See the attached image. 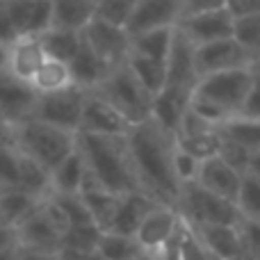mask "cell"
Returning <instances> with one entry per match:
<instances>
[{"label":"cell","mask_w":260,"mask_h":260,"mask_svg":"<svg viewBox=\"0 0 260 260\" xmlns=\"http://www.w3.org/2000/svg\"><path fill=\"white\" fill-rule=\"evenodd\" d=\"M137 189L160 206L176 208L183 185L174 174L176 139L153 119L133 126L126 135Z\"/></svg>","instance_id":"1"},{"label":"cell","mask_w":260,"mask_h":260,"mask_svg":"<svg viewBox=\"0 0 260 260\" xmlns=\"http://www.w3.org/2000/svg\"><path fill=\"white\" fill-rule=\"evenodd\" d=\"M76 151L85 162L87 176L110 194L126 197L139 192L126 137L108 135H78Z\"/></svg>","instance_id":"2"},{"label":"cell","mask_w":260,"mask_h":260,"mask_svg":"<svg viewBox=\"0 0 260 260\" xmlns=\"http://www.w3.org/2000/svg\"><path fill=\"white\" fill-rule=\"evenodd\" d=\"M12 133V139L16 148L32 160L37 167L50 174L64 157H69L76 151V133L55 128L50 123L37 121V119H25L16 126H7Z\"/></svg>","instance_id":"3"},{"label":"cell","mask_w":260,"mask_h":260,"mask_svg":"<svg viewBox=\"0 0 260 260\" xmlns=\"http://www.w3.org/2000/svg\"><path fill=\"white\" fill-rule=\"evenodd\" d=\"M94 94H99L110 108L117 110L130 128L151 119L153 96L139 85L126 64L112 69V73L105 78L99 89H94Z\"/></svg>","instance_id":"4"},{"label":"cell","mask_w":260,"mask_h":260,"mask_svg":"<svg viewBox=\"0 0 260 260\" xmlns=\"http://www.w3.org/2000/svg\"><path fill=\"white\" fill-rule=\"evenodd\" d=\"M21 189L37 199L48 197V174L16 148L7 126L0 128V192Z\"/></svg>","instance_id":"5"},{"label":"cell","mask_w":260,"mask_h":260,"mask_svg":"<svg viewBox=\"0 0 260 260\" xmlns=\"http://www.w3.org/2000/svg\"><path fill=\"white\" fill-rule=\"evenodd\" d=\"M176 212L187 226H210L224 224L235 226L240 221V212L235 203L210 194L208 189L199 187L197 183H189L180 187Z\"/></svg>","instance_id":"6"},{"label":"cell","mask_w":260,"mask_h":260,"mask_svg":"<svg viewBox=\"0 0 260 260\" xmlns=\"http://www.w3.org/2000/svg\"><path fill=\"white\" fill-rule=\"evenodd\" d=\"M64 231H67V221L62 212L46 197L39 208L14 231V238H16V247L23 251L57 253Z\"/></svg>","instance_id":"7"},{"label":"cell","mask_w":260,"mask_h":260,"mask_svg":"<svg viewBox=\"0 0 260 260\" xmlns=\"http://www.w3.org/2000/svg\"><path fill=\"white\" fill-rule=\"evenodd\" d=\"M251 76H253V67L199 78L192 99L210 103L212 108L221 110L226 117H235L240 112V108H242L244 99H247V91L251 87Z\"/></svg>","instance_id":"8"},{"label":"cell","mask_w":260,"mask_h":260,"mask_svg":"<svg viewBox=\"0 0 260 260\" xmlns=\"http://www.w3.org/2000/svg\"><path fill=\"white\" fill-rule=\"evenodd\" d=\"M87 91L78 89V87H69L64 91H55V94H41L35 101V110L32 117L37 121L50 123L55 128L76 133L80 128V117H82V103H85Z\"/></svg>","instance_id":"9"},{"label":"cell","mask_w":260,"mask_h":260,"mask_svg":"<svg viewBox=\"0 0 260 260\" xmlns=\"http://www.w3.org/2000/svg\"><path fill=\"white\" fill-rule=\"evenodd\" d=\"M180 231V217L176 208L169 206H155L146 217L142 219L139 229L135 231V242L139 251L148 256H157L162 249H167Z\"/></svg>","instance_id":"10"},{"label":"cell","mask_w":260,"mask_h":260,"mask_svg":"<svg viewBox=\"0 0 260 260\" xmlns=\"http://www.w3.org/2000/svg\"><path fill=\"white\" fill-rule=\"evenodd\" d=\"M80 37L110 67L126 64V59L130 55V35L126 32V27L105 23L101 18H91L85 30L80 32Z\"/></svg>","instance_id":"11"},{"label":"cell","mask_w":260,"mask_h":260,"mask_svg":"<svg viewBox=\"0 0 260 260\" xmlns=\"http://www.w3.org/2000/svg\"><path fill=\"white\" fill-rule=\"evenodd\" d=\"M176 30H178L194 48H197V46L212 44V41L231 39V32H233V14L229 12V7L192 14V16H185L183 21L176 25Z\"/></svg>","instance_id":"12"},{"label":"cell","mask_w":260,"mask_h":260,"mask_svg":"<svg viewBox=\"0 0 260 260\" xmlns=\"http://www.w3.org/2000/svg\"><path fill=\"white\" fill-rule=\"evenodd\" d=\"M37 94L27 82L14 78L7 69H0V121L16 126L32 117Z\"/></svg>","instance_id":"13"},{"label":"cell","mask_w":260,"mask_h":260,"mask_svg":"<svg viewBox=\"0 0 260 260\" xmlns=\"http://www.w3.org/2000/svg\"><path fill=\"white\" fill-rule=\"evenodd\" d=\"M197 82L199 76L194 67V46L178 30H174V41L167 55V82L162 89H174L194 96Z\"/></svg>","instance_id":"14"},{"label":"cell","mask_w":260,"mask_h":260,"mask_svg":"<svg viewBox=\"0 0 260 260\" xmlns=\"http://www.w3.org/2000/svg\"><path fill=\"white\" fill-rule=\"evenodd\" d=\"M194 67H197L199 78H206L212 76V73L247 69L251 64H249L247 55L240 50V46L233 39H221L206 46H197L194 48Z\"/></svg>","instance_id":"15"},{"label":"cell","mask_w":260,"mask_h":260,"mask_svg":"<svg viewBox=\"0 0 260 260\" xmlns=\"http://www.w3.org/2000/svg\"><path fill=\"white\" fill-rule=\"evenodd\" d=\"M130 126L121 119V114L110 108L99 94L87 91L82 103V117L78 135H108V137H126Z\"/></svg>","instance_id":"16"},{"label":"cell","mask_w":260,"mask_h":260,"mask_svg":"<svg viewBox=\"0 0 260 260\" xmlns=\"http://www.w3.org/2000/svg\"><path fill=\"white\" fill-rule=\"evenodd\" d=\"M3 5L16 39L18 37H39L50 27L48 0H3Z\"/></svg>","instance_id":"17"},{"label":"cell","mask_w":260,"mask_h":260,"mask_svg":"<svg viewBox=\"0 0 260 260\" xmlns=\"http://www.w3.org/2000/svg\"><path fill=\"white\" fill-rule=\"evenodd\" d=\"M180 21V0H137L126 32L130 37L153 27H176Z\"/></svg>","instance_id":"18"},{"label":"cell","mask_w":260,"mask_h":260,"mask_svg":"<svg viewBox=\"0 0 260 260\" xmlns=\"http://www.w3.org/2000/svg\"><path fill=\"white\" fill-rule=\"evenodd\" d=\"M46 55L39 44V37H18L7 46V55H5V69L12 73L14 78L27 82L35 78L39 67L44 64Z\"/></svg>","instance_id":"19"},{"label":"cell","mask_w":260,"mask_h":260,"mask_svg":"<svg viewBox=\"0 0 260 260\" xmlns=\"http://www.w3.org/2000/svg\"><path fill=\"white\" fill-rule=\"evenodd\" d=\"M240 178H242V174L231 169L224 160H219V157L215 155V157H210V160L201 162V169H199V176L194 183H197L199 187L208 189L210 194H215V197L235 203Z\"/></svg>","instance_id":"20"},{"label":"cell","mask_w":260,"mask_h":260,"mask_svg":"<svg viewBox=\"0 0 260 260\" xmlns=\"http://www.w3.org/2000/svg\"><path fill=\"white\" fill-rule=\"evenodd\" d=\"M112 69H117V67H110L108 62H103L85 41L80 44L76 57L69 62V71H71L73 85L82 91L99 89V87L105 82V78L112 73Z\"/></svg>","instance_id":"21"},{"label":"cell","mask_w":260,"mask_h":260,"mask_svg":"<svg viewBox=\"0 0 260 260\" xmlns=\"http://www.w3.org/2000/svg\"><path fill=\"white\" fill-rule=\"evenodd\" d=\"M155 206H160V203H155L153 199H148L146 194H142V192L126 194V197L119 199V206H117V210H114V217L105 231L133 238L135 231H137L139 224H142V219Z\"/></svg>","instance_id":"22"},{"label":"cell","mask_w":260,"mask_h":260,"mask_svg":"<svg viewBox=\"0 0 260 260\" xmlns=\"http://www.w3.org/2000/svg\"><path fill=\"white\" fill-rule=\"evenodd\" d=\"M197 240L203 244L208 253L221 258V260H233L242 256V244H240L238 224L224 226V224H210V226H189Z\"/></svg>","instance_id":"23"},{"label":"cell","mask_w":260,"mask_h":260,"mask_svg":"<svg viewBox=\"0 0 260 260\" xmlns=\"http://www.w3.org/2000/svg\"><path fill=\"white\" fill-rule=\"evenodd\" d=\"M50 27L82 32L94 18V0H48Z\"/></svg>","instance_id":"24"},{"label":"cell","mask_w":260,"mask_h":260,"mask_svg":"<svg viewBox=\"0 0 260 260\" xmlns=\"http://www.w3.org/2000/svg\"><path fill=\"white\" fill-rule=\"evenodd\" d=\"M78 197H80L82 203H85V208H87V212H89L91 221H94L101 231L108 229L110 221H112V217H114V210H117V206H119V199H121V197L110 194L108 189L99 187V185H96L89 176L85 178V183H82Z\"/></svg>","instance_id":"25"},{"label":"cell","mask_w":260,"mask_h":260,"mask_svg":"<svg viewBox=\"0 0 260 260\" xmlns=\"http://www.w3.org/2000/svg\"><path fill=\"white\" fill-rule=\"evenodd\" d=\"M85 178V162L78 155V151H73L48 174V194H78Z\"/></svg>","instance_id":"26"},{"label":"cell","mask_w":260,"mask_h":260,"mask_svg":"<svg viewBox=\"0 0 260 260\" xmlns=\"http://www.w3.org/2000/svg\"><path fill=\"white\" fill-rule=\"evenodd\" d=\"M174 30L176 27H153V30L133 35L130 37V55L167 62L171 41H174Z\"/></svg>","instance_id":"27"},{"label":"cell","mask_w":260,"mask_h":260,"mask_svg":"<svg viewBox=\"0 0 260 260\" xmlns=\"http://www.w3.org/2000/svg\"><path fill=\"white\" fill-rule=\"evenodd\" d=\"M41 201L44 199H37L21 189H3L0 192V221L12 231H16L39 208Z\"/></svg>","instance_id":"28"},{"label":"cell","mask_w":260,"mask_h":260,"mask_svg":"<svg viewBox=\"0 0 260 260\" xmlns=\"http://www.w3.org/2000/svg\"><path fill=\"white\" fill-rule=\"evenodd\" d=\"M231 39L240 46L244 55H247L249 64L256 67L260 62V12L256 14H242V16H233V32Z\"/></svg>","instance_id":"29"},{"label":"cell","mask_w":260,"mask_h":260,"mask_svg":"<svg viewBox=\"0 0 260 260\" xmlns=\"http://www.w3.org/2000/svg\"><path fill=\"white\" fill-rule=\"evenodd\" d=\"M30 87L35 89L37 96L41 94H55V91H64L69 87H76L71 80V71L69 64L57 62V59H44V64L39 67V71L35 73V78L30 80Z\"/></svg>","instance_id":"30"},{"label":"cell","mask_w":260,"mask_h":260,"mask_svg":"<svg viewBox=\"0 0 260 260\" xmlns=\"http://www.w3.org/2000/svg\"><path fill=\"white\" fill-rule=\"evenodd\" d=\"M39 44L48 59H57V62L69 64L76 57L78 48H80V44H82V37H80V32L48 27L44 35H39Z\"/></svg>","instance_id":"31"},{"label":"cell","mask_w":260,"mask_h":260,"mask_svg":"<svg viewBox=\"0 0 260 260\" xmlns=\"http://www.w3.org/2000/svg\"><path fill=\"white\" fill-rule=\"evenodd\" d=\"M221 139L233 142L238 146H242L244 151H258L260 148V121L253 119H244V117H231L217 128Z\"/></svg>","instance_id":"32"},{"label":"cell","mask_w":260,"mask_h":260,"mask_svg":"<svg viewBox=\"0 0 260 260\" xmlns=\"http://www.w3.org/2000/svg\"><path fill=\"white\" fill-rule=\"evenodd\" d=\"M126 67L133 71V76L139 80V85H142L151 96H155L162 91V87H165V82H167V62L128 55Z\"/></svg>","instance_id":"33"},{"label":"cell","mask_w":260,"mask_h":260,"mask_svg":"<svg viewBox=\"0 0 260 260\" xmlns=\"http://www.w3.org/2000/svg\"><path fill=\"white\" fill-rule=\"evenodd\" d=\"M96 253L103 256L105 260H130L142 251H139L135 238L110 233V231H101L99 244H96Z\"/></svg>","instance_id":"34"},{"label":"cell","mask_w":260,"mask_h":260,"mask_svg":"<svg viewBox=\"0 0 260 260\" xmlns=\"http://www.w3.org/2000/svg\"><path fill=\"white\" fill-rule=\"evenodd\" d=\"M235 208L240 219H260V180L242 174L240 187L235 194Z\"/></svg>","instance_id":"35"},{"label":"cell","mask_w":260,"mask_h":260,"mask_svg":"<svg viewBox=\"0 0 260 260\" xmlns=\"http://www.w3.org/2000/svg\"><path fill=\"white\" fill-rule=\"evenodd\" d=\"M99 238H101V229H99V226H94V224L71 226V229L64 231L59 249H71V251H78V253L89 256V253L96 251Z\"/></svg>","instance_id":"36"},{"label":"cell","mask_w":260,"mask_h":260,"mask_svg":"<svg viewBox=\"0 0 260 260\" xmlns=\"http://www.w3.org/2000/svg\"><path fill=\"white\" fill-rule=\"evenodd\" d=\"M174 139L180 151L189 153V155L197 157L199 162L215 157L217 151H219V142H221L217 130H210V133H203V135H194V137H174Z\"/></svg>","instance_id":"37"},{"label":"cell","mask_w":260,"mask_h":260,"mask_svg":"<svg viewBox=\"0 0 260 260\" xmlns=\"http://www.w3.org/2000/svg\"><path fill=\"white\" fill-rule=\"evenodd\" d=\"M137 0H94V18L126 27Z\"/></svg>","instance_id":"38"},{"label":"cell","mask_w":260,"mask_h":260,"mask_svg":"<svg viewBox=\"0 0 260 260\" xmlns=\"http://www.w3.org/2000/svg\"><path fill=\"white\" fill-rule=\"evenodd\" d=\"M238 235L242 244V256L260 260V219H240Z\"/></svg>","instance_id":"39"},{"label":"cell","mask_w":260,"mask_h":260,"mask_svg":"<svg viewBox=\"0 0 260 260\" xmlns=\"http://www.w3.org/2000/svg\"><path fill=\"white\" fill-rule=\"evenodd\" d=\"M199 169H201V162L176 146V151H174V174H176V178H178V183L180 185L194 183L197 176H199Z\"/></svg>","instance_id":"40"},{"label":"cell","mask_w":260,"mask_h":260,"mask_svg":"<svg viewBox=\"0 0 260 260\" xmlns=\"http://www.w3.org/2000/svg\"><path fill=\"white\" fill-rule=\"evenodd\" d=\"M217 157H219V160H224L226 165H229L231 169H235L238 174H244L247 162H249V151H244L242 146H238V144H233V142L221 139V142H219V151H217Z\"/></svg>","instance_id":"41"},{"label":"cell","mask_w":260,"mask_h":260,"mask_svg":"<svg viewBox=\"0 0 260 260\" xmlns=\"http://www.w3.org/2000/svg\"><path fill=\"white\" fill-rule=\"evenodd\" d=\"M238 117L260 121V71H258V69H253L251 87H249L247 99H244V103H242V108H240Z\"/></svg>","instance_id":"42"},{"label":"cell","mask_w":260,"mask_h":260,"mask_svg":"<svg viewBox=\"0 0 260 260\" xmlns=\"http://www.w3.org/2000/svg\"><path fill=\"white\" fill-rule=\"evenodd\" d=\"M219 7H226V0H180V21L185 16H192V14L210 12V9H219Z\"/></svg>","instance_id":"43"},{"label":"cell","mask_w":260,"mask_h":260,"mask_svg":"<svg viewBox=\"0 0 260 260\" xmlns=\"http://www.w3.org/2000/svg\"><path fill=\"white\" fill-rule=\"evenodd\" d=\"M226 7L233 16H242V14H256L260 12V0H226Z\"/></svg>","instance_id":"44"},{"label":"cell","mask_w":260,"mask_h":260,"mask_svg":"<svg viewBox=\"0 0 260 260\" xmlns=\"http://www.w3.org/2000/svg\"><path fill=\"white\" fill-rule=\"evenodd\" d=\"M14 39H16V35H14V30H12V23H9V16H7V12H5L3 0H0V46L7 48Z\"/></svg>","instance_id":"45"},{"label":"cell","mask_w":260,"mask_h":260,"mask_svg":"<svg viewBox=\"0 0 260 260\" xmlns=\"http://www.w3.org/2000/svg\"><path fill=\"white\" fill-rule=\"evenodd\" d=\"M247 176H253V178L260 180V148L258 151L249 153V162H247V169H244Z\"/></svg>","instance_id":"46"},{"label":"cell","mask_w":260,"mask_h":260,"mask_svg":"<svg viewBox=\"0 0 260 260\" xmlns=\"http://www.w3.org/2000/svg\"><path fill=\"white\" fill-rule=\"evenodd\" d=\"M9 247H16V238H14V231L9 226H5L0 221V251L3 249H9Z\"/></svg>","instance_id":"47"},{"label":"cell","mask_w":260,"mask_h":260,"mask_svg":"<svg viewBox=\"0 0 260 260\" xmlns=\"http://www.w3.org/2000/svg\"><path fill=\"white\" fill-rule=\"evenodd\" d=\"M21 260H55V253H37V251H23L18 249Z\"/></svg>","instance_id":"48"},{"label":"cell","mask_w":260,"mask_h":260,"mask_svg":"<svg viewBox=\"0 0 260 260\" xmlns=\"http://www.w3.org/2000/svg\"><path fill=\"white\" fill-rule=\"evenodd\" d=\"M155 260H178V253H176V238H174V242H171L169 247L162 249V251L157 253Z\"/></svg>","instance_id":"49"},{"label":"cell","mask_w":260,"mask_h":260,"mask_svg":"<svg viewBox=\"0 0 260 260\" xmlns=\"http://www.w3.org/2000/svg\"><path fill=\"white\" fill-rule=\"evenodd\" d=\"M0 260H21V256H18V247L3 249V251H0Z\"/></svg>","instance_id":"50"},{"label":"cell","mask_w":260,"mask_h":260,"mask_svg":"<svg viewBox=\"0 0 260 260\" xmlns=\"http://www.w3.org/2000/svg\"><path fill=\"white\" fill-rule=\"evenodd\" d=\"M130 260H155V256H148V253H137V256H135V258H130Z\"/></svg>","instance_id":"51"},{"label":"cell","mask_w":260,"mask_h":260,"mask_svg":"<svg viewBox=\"0 0 260 260\" xmlns=\"http://www.w3.org/2000/svg\"><path fill=\"white\" fill-rule=\"evenodd\" d=\"M5 55H7V48L0 46V69H5Z\"/></svg>","instance_id":"52"},{"label":"cell","mask_w":260,"mask_h":260,"mask_svg":"<svg viewBox=\"0 0 260 260\" xmlns=\"http://www.w3.org/2000/svg\"><path fill=\"white\" fill-rule=\"evenodd\" d=\"M87 260H105V258H103V256H99V253L94 251V253H89V256H87Z\"/></svg>","instance_id":"53"},{"label":"cell","mask_w":260,"mask_h":260,"mask_svg":"<svg viewBox=\"0 0 260 260\" xmlns=\"http://www.w3.org/2000/svg\"><path fill=\"white\" fill-rule=\"evenodd\" d=\"M233 260H253V258H249V256H238V258H233Z\"/></svg>","instance_id":"54"},{"label":"cell","mask_w":260,"mask_h":260,"mask_svg":"<svg viewBox=\"0 0 260 260\" xmlns=\"http://www.w3.org/2000/svg\"><path fill=\"white\" fill-rule=\"evenodd\" d=\"M253 69H258V71H260V62H258V64H256V67H253Z\"/></svg>","instance_id":"55"},{"label":"cell","mask_w":260,"mask_h":260,"mask_svg":"<svg viewBox=\"0 0 260 260\" xmlns=\"http://www.w3.org/2000/svg\"><path fill=\"white\" fill-rule=\"evenodd\" d=\"M3 126H5V123H3V121H0V128H3Z\"/></svg>","instance_id":"56"}]
</instances>
